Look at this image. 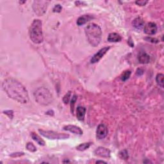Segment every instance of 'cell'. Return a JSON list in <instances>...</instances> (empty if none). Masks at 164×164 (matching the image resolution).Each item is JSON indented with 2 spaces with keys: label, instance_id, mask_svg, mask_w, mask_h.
Returning <instances> with one entry per match:
<instances>
[{
  "label": "cell",
  "instance_id": "cell-1",
  "mask_svg": "<svg viewBox=\"0 0 164 164\" xmlns=\"http://www.w3.org/2000/svg\"><path fill=\"white\" fill-rule=\"evenodd\" d=\"M2 87L9 97L21 103H27L29 101L28 91L17 80L7 78L3 82Z\"/></svg>",
  "mask_w": 164,
  "mask_h": 164
},
{
  "label": "cell",
  "instance_id": "cell-2",
  "mask_svg": "<svg viewBox=\"0 0 164 164\" xmlns=\"http://www.w3.org/2000/svg\"><path fill=\"white\" fill-rule=\"evenodd\" d=\"M85 32L89 43L93 47H96L101 40L102 31L101 28L95 23H90L85 28Z\"/></svg>",
  "mask_w": 164,
  "mask_h": 164
},
{
  "label": "cell",
  "instance_id": "cell-3",
  "mask_svg": "<svg viewBox=\"0 0 164 164\" xmlns=\"http://www.w3.org/2000/svg\"><path fill=\"white\" fill-rule=\"evenodd\" d=\"M30 37L33 43L40 44L43 43V26L40 20H35L33 21L30 29Z\"/></svg>",
  "mask_w": 164,
  "mask_h": 164
},
{
  "label": "cell",
  "instance_id": "cell-4",
  "mask_svg": "<svg viewBox=\"0 0 164 164\" xmlns=\"http://www.w3.org/2000/svg\"><path fill=\"white\" fill-rule=\"evenodd\" d=\"M35 101L39 105L47 106L50 105L53 101V96L48 89L45 87H39L34 92Z\"/></svg>",
  "mask_w": 164,
  "mask_h": 164
},
{
  "label": "cell",
  "instance_id": "cell-5",
  "mask_svg": "<svg viewBox=\"0 0 164 164\" xmlns=\"http://www.w3.org/2000/svg\"><path fill=\"white\" fill-rule=\"evenodd\" d=\"M39 131L43 137L51 140H65L69 137V135L67 133L55 132L53 131H46L43 129H39Z\"/></svg>",
  "mask_w": 164,
  "mask_h": 164
},
{
  "label": "cell",
  "instance_id": "cell-6",
  "mask_svg": "<svg viewBox=\"0 0 164 164\" xmlns=\"http://www.w3.org/2000/svg\"><path fill=\"white\" fill-rule=\"evenodd\" d=\"M49 3V1H34L33 3L34 12L39 16H43L46 12Z\"/></svg>",
  "mask_w": 164,
  "mask_h": 164
},
{
  "label": "cell",
  "instance_id": "cell-7",
  "mask_svg": "<svg viewBox=\"0 0 164 164\" xmlns=\"http://www.w3.org/2000/svg\"><path fill=\"white\" fill-rule=\"evenodd\" d=\"M110 49V47H105L103 48H101L100 49L96 54H95L90 60V63L91 64H95L98 62H99L103 56L106 52H107Z\"/></svg>",
  "mask_w": 164,
  "mask_h": 164
},
{
  "label": "cell",
  "instance_id": "cell-8",
  "mask_svg": "<svg viewBox=\"0 0 164 164\" xmlns=\"http://www.w3.org/2000/svg\"><path fill=\"white\" fill-rule=\"evenodd\" d=\"M108 135V128L104 124H100L96 129V137L98 139H103Z\"/></svg>",
  "mask_w": 164,
  "mask_h": 164
},
{
  "label": "cell",
  "instance_id": "cell-9",
  "mask_svg": "<svg viewBox=\"0 0 164 164\" xmlns=\"http://www.w3.org/2000/svg\"><path fill=\"white\" fill-rule=\"evenodd\" d=\"M94 154L96 156H100L102 158H110V151L108 149L104 147H99L94 151Z\"/></svg>",
  "mask_w": 164,
  "mask_h": 164
},
{
  "label": "cell",
  "instance_id": "cell-10",
  "mask_svg": "<svg viewBox=\"0 0 164 164\" xmlns=\"http://www.w3.org/2000/svg\"><path fill=\"white\" fill-rule=\"evenodd\" d=\"M144 32L146 33L147 35H154L156 33L157 31V26L156 25L154 22H149L146 26H144Z\"/></svg>",
  "mask_w": 164,
  "mask_h": 164
},
{
  "label": "cell",
  "instance_id": "cell-11",
  "mask_svg": "<svg viewBox=\"0 0 164 164\" xmlns=\"http://www.w3.org/2000/svg\"><path fill=\"white\" fill-rule=\"evenodd\" d=\"M64 129L66 131H70L71 133H73L74 134L77 135H82L83 131L82 129L78 126H76L74 125H67L64 127Z\"/></svg>",
  "mask_w": 164,
  "mask_h": 164
},
{
  "label": "cell",
  "instance_id": "cell-12",
  "mask_svg": "<svg viewBox=\"0 0 164 164\" xmlns=\"http://www.w3.org/2000/svg\"><path fill=\"white\" fill-rule=\"evenodd\" d=\"M92 19H93V16L91 15H83L82 16H80L77 20L76 23L78 26H82L87 23V22L90 21Z\"/></svg>",
  "mask_w": 164,
  "mask_h": 164
},
{
  "label": "cell",
  "instance_id": "cell-13",
  "mask_svg": "<svg viewBox=\"0 0 164 164\" xmlns=\"http://www.w3.org/2000/svg\"><path fill=\"white\" fill-rule=\"evenodd\" d=\"M139 62L140 64H148L150 61V56L145 52H140L138 56Z\"/></svg>",
  "mask_w": 164,
  "mask_h": 164
},
{
  "label": "cell",
  "instance_id": "cell-14",
  "mask_svg": "<svg viewBox=\"0 0 164 164\" xmlns=\"http://www.w3.org/2000/svg\"><path fill=\"white\" fill-rule=\"evenodd\" d=\"M86 113V108L83 106H78L76 108V117L79 121L84 120L85 116Z\"/></svg>",
  "mask_w": 164,
  "mask_h": 164
},
{
  "label": "cell",
  "instance_id": "cell-15",
  "mask_svg": "<svg viewBox=\"0 0 164 164\" xmlns=\"http://www.w3.org/2000/svg\"><path fill=\"white\" fill-rule=\"evenodd\" d=\"M144 21L142 18L139 17L135 18L134 20L133 21V26H134V28H136L137 30H141L144 27Z\"/></svg>",
  "mask_w": 164,
  "mask_h": 164
},
{
  "label": "cell",
  "instance_id": "cell-16",
  "mask_svg": "<svg viewBox=\"0 0 164 164\" xmlns=\"http://www.w3.org/2000/svg\"><path fill=\"white\" fill-rule=\"evenodd\" d=\"M122 39L120 35L117 33H111L109 34L108 37V41L110 43H117V42H120Z\"/></svg>",
  "mask_w": 164,
  "mask_h": 164
},
{
  "label": "cell",
  "instance_id": "cell-17",
  "mask_svg": "<svg viewBox=\"0 0 164 164\" xmlns=\"http://www.w3.org/2000/svg\"><path fill=\"white\" fill-rule=\"evenodd\" d=\"M31 136H32V138L33 139V140H35L38 144L40 145V146H45L44 140L43 139H41L40 137L37 134H36L35 133L32 132L31 134Z\"/></svg>",
  "mask_w": 164,
  "mask_h": 164
},
{
  "label": "cell",
  "instance_id": "cell-18",
  "mask_svg": "<svg viewBox=\"0 0 164 164\" xmlns=\"http://www.w3.org/2000/svg\"><path fill=\"white\" fill-rule=\"evenodd\" d=\"M92 142H86V143L81 144L76 147V150L79 151H85L86 150H87V149L89 148V147L92 145Z\"/></svg>",
  "mask_w": 164,
  "mask_h": 164
},
{
  "label": "cell",
  "instance_id": "cell-19",
  "mask_svg": "<svg viewBox=\"0 0 164 164\" xmlns=\"http://www.w3.org/2000/svg\"><path fill=\"white\" fill-rule=\"evenodd\" d=\"M163 78L164 75L161 73L158 74L156 77V82L161 88H163Z\"/></svg>",
  "mask_w": 164,
  "mask_h": 164
},
{
  "label": "cell",
  "instance_id": "cell-20",
  "mask_svg": "<svg viewBox=\"0 0 164 164\" xmlns=\"http://www.w3.org/2000/svg\"><path fill=\"white\" fill-rule=\"evenodd\" d=\"M131 74V71H124L123 73L122 74V75L121 76V79L122 81H123V82L126 81V80L128 79L129 78V77H130Z\"/></svg>",
  "mask_w": 164,
  "mask_h": 164
},
{
  "label": "cell",
  "instance_id": "cell-21",
  "mask_svg": "<svg viewBox=\"0 0 164 164\" xmlns=\"http://www.w3.org/2000/svg\"><path fill=\"white\" fill-rule=\"evenodd\" d=\"M119 158L122 160H126L127 159H128L129 155H128V152L127 151V150H124L121 151L119 152Z\"/></svg>",
  "mask_w": 164,
  "mask_h": 164
},
{
  "label": "cell",
  "instance_id": "cell-22",
  "mask_svg": "<svg viewBox=\"0 0 164 164\" xmlns=\"http://www.w3.org/2000/svg\"><path fill=\"white\" fill-rule=\"evenodd\" d=\"M26 149L30 152H35L37 151L36 147L32 142H28L26 144Z\"/></svg>",
  "mask_w": 164,
  "mask_h": 164
},
{
  "label": "cell",
  "instance_id": "cell-23",
  "mask_svg": "<svg viewBox=\"0 0 164 164\" xmlns=\"http://www.w3.org/2000/svg\"><path fill=\"white\" fill-rule=\"evenodd\" d=\"M77 100V96H76V95H73V96L72 97L71 99V112L73 113L74 112V106L75 105V103Z\"/></svg>",
  "mask_w": 164,
  "mask_h": 164
},
{
  "label": "cell",
  "instance_id": "cell-24",
  "mask_svg": "<svg viewBox=\"0 0 164 164\" xmlns=\"http://www.w3.org/2000/svg\"><path fill=\"white\" fill-rule=\"evenodd\" d=\"M71 92L70 91H69V92L65 95L63 98V101L65 104H67L69 103V102L70 100V98H71Z\"/></svg>",
  "mask_w": 164,
  "mask_h": 164
},
{
  "label": "cell",
  "instance_id": "cell-25",
  "mask_svg": "<svg viewBox=\"0 0 164 164\" xmlns=\"http://www.w3.org/2000/svg\"><path fill=\"white\" fill-rule=\"evenodd\" d=\"M62 7L59 4L56 5L54 7H53V12H57V13L60 12L61 11H62Z\"/></svg>",
  "mask_w": 164,
  "mask_h": 164
},
{
  "label": "cell",
  "instance_id": "cell-26",
  "mask_svg": "<svg viewBox=\"0 0 164 164\" xmlns=\"http://www.w3.org/2000/svg\"><path fill=\"white\" fill-rule=\"evenodd\" d=\"M145 40H146L148 42H150V43H158V39H155V38H153V37H146V38H145Z\"/></svg>",
  "mask_w": 164,
  "mask_h": 164
},
{
  "label": "cell",
  "instance_id": "cell-27",
  "mask_svg": "<svg viewBox=\"0 0 164 164\" xmlns=\"http://www.w3.org/2000/svg\"><path fill=\"white\" fill-rule=\"evenodd\" d=\"M24 155H25L24 152H14V153H12L10 156H11V157L16 158V157H20V156H23Z\"/></svg>",
  "mask_w": 164,
  "mask_h": 164
},
{
  "label": "cell",
  "instance_id": "cell-28",
  "mask_svg": "<svg viewBox=\"0 0 164 164\" xmlns=\"http://www.w3.org/2000/svg\"><path fill=\"white\" fill-rule=\"evenodd\" d=\"M147 1H145V0H140V1H137L135 3L137 5H140V6H145L147 3Z\"/></svg>",
  "mask_w": 164,
  "mask_h": 164
},
{
  "label": "cell",
  "instance_id": "cell-29",
  "mask_svg": "<svg viewBox=\"0 0 164 164\" xmlns=\"http://www.w3.org/2000/svg\"><path fill=\"white\" fill-rule=\"evenodd\" d=\"M3 113H4L5 114H6V115L8 116L9 118H11V119H12L13 114H14V112H13L12 110H6V111L3 112Z\"/></svg>",
  "mask_w": 164,
  "mask_h": 164
},
{
  "label": "cell",
  "instance_id": "cell-30",
  "mask_svg": "<svg viewBox=\"0 0 164 164\" xmlns=\"http://www.w3.org/2000/svg\"><path fill=\"white\" fill-rule=\"evenodd\" d=\"M143 74H144V70L142 69L139 68V69H138L137 70L136 74L137 76H141V75H142Z\"/></svg>",
  "mask_w": 164,
  "mask_h": 164
},
{
  "label": "cell",
  "instance_id": "cell-31",
  "mask_svg": "<svg viewBox=\"0 0 164 164\" xmlns=\"http://www.w3.org/2000/svg\"><path fill=\"white\" fill-rule=\"evenodd\" d=\"M96 163H106V162H105L104 161H97Z\"/></svg>",
  "mask_w": 164,
  "mask_h": 164
}]
</instances>
